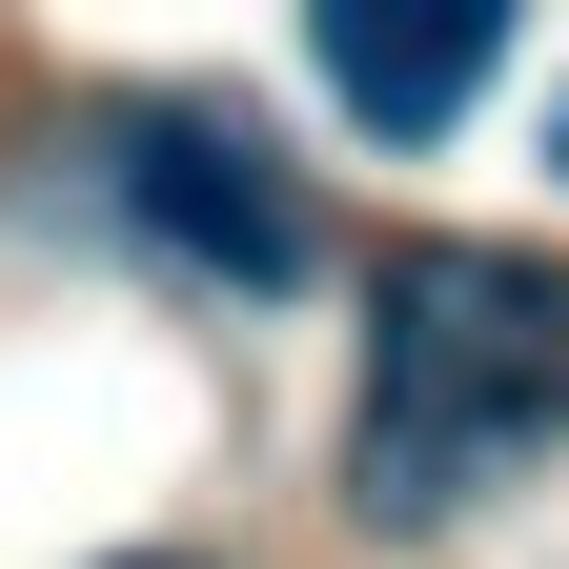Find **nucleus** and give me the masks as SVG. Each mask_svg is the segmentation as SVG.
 <instances>
[{"label":"nucleus","mask_w":569,"mask_h":569,"mask_svg":"<svg viewBox=\"0 0 569 569\" xmlns=\"http://www.w3.org/2000/svg\"><path fill=\"white\" fill-rule=\"evenodd\" d=\"M122 569H163V549H122Z\"/></svg>","instance_id":"nucleus-5"},{"label":"nucleus","mask_w":569,"mask_h":569,"mask_svg":"<svg viewBox=\"0 0 569 569\" xmlns=\"http://www.w3.org/2000/svg\"><path fill=\"white\" fill-rule=\"evenodd\" d=\"M102 163H122V224H142V244H183L203 284H306V183L264 163V122H244V102H122V122H102Z\"/></svg>","instance_id":"nucleus-2"},{"label":"nucleus","mask_w":569,"mask_h":569,"mask_svg":"<svg viewBox=\"0 0 569 569\" xmlns=\"http://www.w3.org/2000/svg\"><path fill=\"white\" fill-rule=\"evenodd\" d=\"M549 163H569V102H549Z\"/></svg>","instance_id":"nucleus-4"},{"label":"nucleus","mask_w":569,"mask_h":569,"mask_svg":"<svg viewBox=\"0 0 569 569\" xmlns=\"http://www.w3.org/2000/svg\"><path fill=\"white\" fill-rule=\"evenodd\" d=\"M306 41H326V102L367 122V142H448L488 102L509 0H306Z\"/></svg>","instance_id":"nucleus-3"},{"label":"nucleus","mask_w":569,"mask_h":569,"mask_svg":"<svg viewBox=\"0 0 569 569\" xmlns=\"http://www.w3.org/2000/svg\"><path fill=\"white\" fill-rule=\"evenodd\" d=\"M529 448H569V264H529V244H407L367 284L346 488H367L387 529H448L468 488H509Z\"/></svg>","instance_id":"nucleus-1"}]
</instances>
